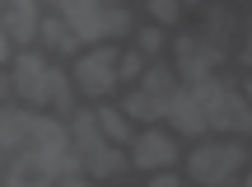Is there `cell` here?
Instances as JSON below:
<instances>
[{"label":"cell","mask_w":252,"mask_h":187,"mask_svg":"<svg viewBox=\"0 0 252 187\" xmlns=\"http://www.w3.org/2000/svg\"><path fill=\"white\" fill-rule=\"evenodd\" d=\"M145 187H182V178H178V169H159Z\"/></svg>","instance_id":"19"},{"label":"cell","mask_w":252,"mask_h":187,"mask_svg":"<svg viewBox=\"0 0 252 187\" xmlns=\"http://www.w3.org/2000/svg\"><path fill=\"white\" fill-rule=\"evenodd\" d=\"M9 84H14L19 103H24L28 112L47 108L52 103V61H47V52H33V47L14 52V61H9Z\"/></svg>","instance_id":"3"},{"label":"cell","mask_w":252,"mask_h":187,"mask_svg":"<svg viewBox=\"0 0 252 187\" xmlns=\"http://www.w3.org/2000/svg\"><path fill=\"white\" fill-rule=\"evenodd\" d=\"M75 98H80V89H75V80L61 71V66H52V112L56 117H75Z\"/></svg>","instance_id":"13"},{"label":"cell","mask_w":252,"mask_h":187,"mask_svg":"<svg viewBox=\"0 0 252 187\" xmlns=\"http://www.w3.org/2000/svg\"><path fill=\"white\" fill-rule=\"evenodd\" d=\"M42 47L47 52H70V47H80V37H75V28L65 24V19H42Z\"/></svg>","instance_id":"15"},{"label":"cell","mask_w":252,"mask_h":187,"mask_svg":"<svg viewBox=\"0 0 252 187\" xmlns=\"http://www.w3.org/2000/svg\"><path fill=\"white\" fill-rule=\"evenodd\" d=\"M140 89L150 94V98H159V103H168V98L178 94V71L163 66V61H150V71L140 75Z\"/></svg>","instance_id":"12"},{"label":"cell","mask_w":252,"mask_h":187,"mask_svg":"<svg viewBox=\"0 0 252 187\" xmlns=\"http://www.w3.org/2000/svg\"><path fill=\"white\" fill-rule=\"evenodd\" d=\"M191 89L201 94L206 126H215V131H252V103L243 98V89H229L220 80H201Z\"/></svg>","instance_id":"1"},{"label":"cell","mask_w":252,"mask_h":187,"mask_svg":"<svg viewBox=\"0 0 252 187\" xmlns=\"http://www.w3.org/2000/svg\"><path fill=\"white\" fill-rule=\"evenodd\" d=\"M94 122H98L103 141H108V145H117V150H126V145L135 141V126H131V117H126L122 108H112V103H98V108H94Z\"/></svg>","instance_id":"10"},{"label":"cell","mask_w":252,"mask_h":187,"mask_svg":"<svg viewBox=\"0 0 252 187\" xmlns=\"http://www.w3.org/2000/svg\"><path fill=\"white\" fill-rule=\"evenodd\" d=\"M126 154H131V169L159 173V169H173V164H178V141H173L163 126H145V131H135V141L126 145Z\"/></svg>","instance_id":"5"},{"label":"cell","mask_w":252,"mask_h":187,"mask_svg":"<svg viewBox=\"0 0 252 187\" xmlns=\"http://www.w3.org/2000/svg\"><path fill=\"white\" fill-rule=\"evenodd\" d=\"M28 126H33V112L28 108H0V154H14L28 145Z\"/></svg>","instance_id":"11"},{"label":"cell","mask_w":252,"mask_h":187,"mask_svg":"<svg viewBox=\"0 0 252 187\" xmlns=\"http://www.w3.org/2000/svg\"><path fill=\"white\" fill-rule=\"evenodd\" d=\"M248 61H252V33H248Z\"/></svg>","instance_id":"25"},{"label":"cell","mask_w":252,"mask_h":187,"mask_svg":"<svg viewBox=\"0 0 252 187\" xmlns=\"http://www.w3.org/2000/svg\"><path fill=\"white\" fill-rule=\"evenodd\" d=\"M122 112L131 117V122H135V117H140V122H159V117H163V103H159V98H150L140 84H135V89L122 98Z\"/></svg>","instance_id":"14"},{"label":"cell","mask_w":252,"mask_h":187,"mask_svg":"<svg viewBox=\"0 0 252 187\" xmlns=\"http://www.w3.org/2000/svg\"><path fill=\"white\" fill-rule=\"evenodd\" d=\"M145 9H150V19H154L159 28H173L182 14H187V9H182V0H145Z\"/></svg>","instance_id":"18"},{"label":"cell","mask_w":252,"mask_h":187,"mask_svg":"<svg viewBox=\"0 0 252 187\" xmlns=\"http://www.w3.org/2000/svg\"><path fill=\"white\" fill-rule=\"evenodd\" d=\"M173 71H178L182 84H201L215 71V52H210L206 42H196V37H178V61H173Z\"/></svg>","instance_id":"8"},{"label":"cell","mask_w":252,"mask_h":187,"mask_svg":"<svg viewBox=\"0 0 252 187\" xmlns=\"http://www.w3.org/2000/svg\"><path fill=\"white\" fill-rule=\"evenodd\" d=\"M163 117H168L173 131L187 136V141H201V136L210 131V126H206V108H201V94L191 89V84H187V89H178L168 103H163Z\"/></svg>","instance_id":"6"},{"label":"cell","mask_w":252,"mask_h":187,"mask_svg":"<svg viewBox=\"0 0 252 187\" xmlns=\"http://www.w3.org/2000/svg\"><path fill=\"white\" fill-rule=\"evenodd\" d=\"M9 183H14V187H52V178H42V183H28L24 173H14V178H9Z\"/></svg>","instance_id":"22"},{"label":"cell","mask_w":252,"mask_h":187,"mask_svg":"<svg viewBox=\"0 0 252 187\" xmlns=\"http://www.w3.org/2000/svg\"><path fill=\"white\" fill-rule=\"evenodd\" d=\"M56 187H98V183H94V178H80V173H70V178H61Z\"/></svg>","instance_id":"21"},{"label":"cell","mask_w":252,"mask_h":187,"mask_svg":"<svg viewBox=\"0 0 252 187\" xmlns=\"http://www.w3.org/2000/svg\"><path fill=\"white\" fill-rule=\"evenodd\" d=\"M117 47H108V42H98V47H89V52L75 61V71H70V80H75V89H80V98H89V103H103L112 89L122 84V75H117Z\"/></svg>","instance_id":"2"},{"label":"cell","mask_w":252,"mask_h":187,"mask_svg":"<svg viewBox=\"0 0 252 187\" xmlns=\"http://www.w3.org/2000/svg\"><path fill=\"white\" fill-rule=\"evenodd\" d=\"M0 24H5V33L19 47H33V37L42 33V9H37V0H5Z\"/></svg>","instance_id":"7"},{"label":"cell","mask_w":252,"mask_h":187,"mask_svg":"<svg viewBox=\"0 0 252 187\" xmlns=\"http://www.w3.org/2000/svg\"><path fill=\"white\" fill-rule=\"evenodd\" d=\"M243 98H248V103H252V75H248V80H243Z\"/></svg>","instance_id":"23"},{"label":"cell","mask_w":252,"mask_h":187,"mask_svg":"<svg viewBox=\"0 0 252 187\" xmlns=\"http://www.w3.org/2000/svg\"><path fill=\"white\" fill-rule=\"evenodd\" d=\"M191 5H201V0H182V9H191Z\"/></svg>","instance_id":"24"},{"label":"cell","mask_w":252,"mask_h":187,"mask_svg":"<svg viewBox=\"0 0 252 187\" xmlns=\"http://www.w3.org/2000/svg\"><path fill=\"white\" fill-rule=\"evenodd\" d=\"M243 159H248V150L238 141H201L196 150L187 154V173H191V183H201V187H220V183H229L238 169H243Z\"/></svg>","instance_id":"4"},{"label":"cell","mask_w":252,"mask_h":187,"mask_svg":"<svg viewBox=\"0 0 252 187\" xmlns=\"http://www.w3.org/2000/svg\"><path fill=\"white\" fill-rule=\"evenodd\" d=\"M135 47H140L150 61H159L163 56V47H168V33H163L159 24H150V28H135Z\"/></svg>","instance_id":"17"},{"label":"cell","mask_w":252,"mask_h":187,"mask_svg":"<svg viewBox=\"0 0 252 187\" xmlns=\"http://www.w3.org/2000/svg\"><path fill=\"white\" fill-rule=\"evenodd\" d=\"M103 5H108V0H103Z\"/></svg>","instance_id":"26"},{"label":"cell","mask_w":252,"mask_h":187,"mask_svg":"<svg viewBox=\"0 0 252 187\" xmlns=\"http://www.w3.org/2000/svg\"><path fill=\"white\" fill-rule=\"evenodd\" d=\"M14 61V37L5 33V24H0V66H9Z\"/></svg>","instance_id":"20"},{"label":"cell","mask_w":252,"mask_h":187,"mask_svg":"<svg viewBox=\"0 0 252 187\" xmlns=\"http://www.w3.org/2000/svg\"><path fill=\"white\" fill-rule=\"evenodd\" d=\"M126 164H131V154L117 150V145H108V141H98L94 150H84V169H89L94 183H108V178H117V173H126Z\"/></svg>","instance_id":"9"},{"label":"cell","mask_w":252,"mask_h":187,"mask_svg":"<svg viewBox=\"0 0 252 187\" xmlns=\"http://www.w3.org/2000/svg\"><path fill=\"white\" fill-rule=\"evenodd\" d=\"M145 71H150V56H145L140 47H126V52L117 56V75H122V84H140Z\"/></svg>","instance_id":"16"}]
</instances>
